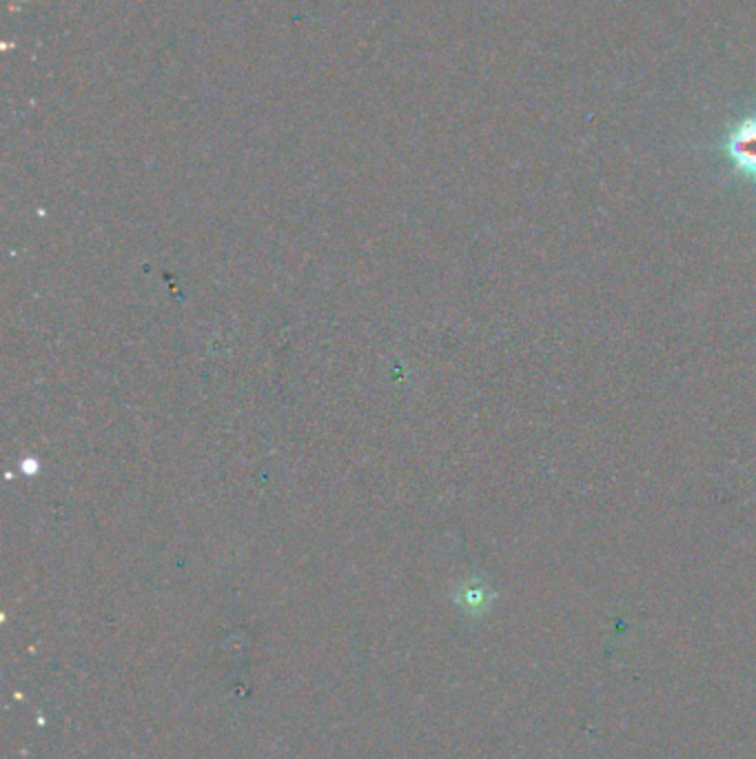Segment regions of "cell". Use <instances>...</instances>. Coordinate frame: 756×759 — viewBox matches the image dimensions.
<instances>
[{
    "label": "cell",
    "instance_id": "1",
    "mask_svg": "<svg viewBox=\"0 0 756 759\" xmlns=\"http://www.w3.org/2000/svg\"><path fill=\"white\" fill-rule=\"evenodd\" d=\"M732 171L756 189V111L741 118L721 142Z\"/></svg>",
    "mask_w": 756,
    "mask_h": 759
}]
</instances>
